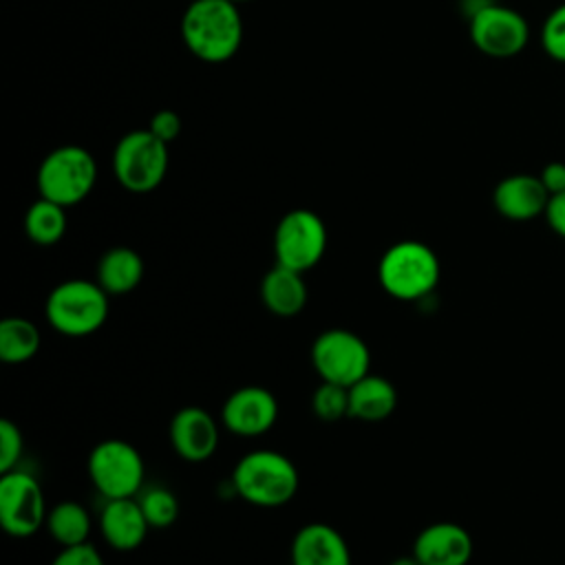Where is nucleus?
<instances>
[{
  "label": "nucleus",
  "instance_id": "c85d7f7f",
  "mask_svg": "<svg viewBox=\"0 0 565 565\" xmlns=\"http://www.w3.org/2000/svg\"><path fill=\"white\" fill-rule=\"evenodd\" d=\"M51 565H106V563L95 545L82 543V545L62 547V552L53 558Z\"/></svg>",
  "mask_w": 565,
  "mask_h": 565
},
{
  "label": "nucleus",
  "instance_id": "9d476101",
  "mask_svg": "<svg viewBox=\"0 0 565 565\" xmlns=\"http://www.w3.org/2000/svg\"><path fill=\"white\" fill-rule=\"evenodd\" d=\"M44 492L38 479L20 468L0 477V525L7 534L24 539L46 523Z\"/></svg>",
  "mask_w": 565,
  "mask_h": 565
},
{
  "label": "nucleus",
  "instance_id": "f8f14e48",
  "mask_svg": "<svg viewBox=\"0 0 565 565\" xmlns=\"http://www.w3.org/2000/svg\"><path fill=\"white\" fill-rule=\"evenodd\" d=\"M221 419L225 428L238 437H258L276 424L278 402L271 391L263 386H243L225 399Z\"/></svg>",
  "mask_w": 565,
  "mask_h": 565
},
{
  "label": "nucleus",
  "instance_id": "f3484780",
  "mask_svg": "<svg viewBox=\"0 0 565 565\" xmlns=\"http://www.w3.org/2000/svg\"><path fill=\"white\" fill-rule=\"evenodd\" d=\"M99 530L104 541L119 552L139 547L150 530L148 519L135 497L106 501L99 514Z\"/></svg>",
  "mask_w": 565,
  "mask_h": 565
},
{
  "label": "nucleus",
  "instance_id": "6e6552de",
  "mask_svg": "<svg viewBox=\"0 0 565 565\" xmlns=\"http://www.w3.org/2000/svg\"><path fill=\"white\" fill-rule=\"evenodd\" d=\"M311 364L322 382L349 388L371 373V351L358 333L335 327L313 340Z\"/></svg>",
  "mask_w": 565,
  "mask_h": 565
},
{
  "label": "nucleus",
  "instance_id": "7ed1b4c3",
  "mask_svg": "<svg viewBox=\"0 0 565 565\" xmlns=\"http://www.w3.org/2000/svg\"><path fill=\"white\" fill-rule=\"evenodd\" d=\"M441 278L437 254L422 241H397L380 258L377 280L382 289L404 302L426 298Z\"/></svg>",
  "mask_w": 565,
  "mask_h": 565
},
{
  "label": "nucleus",
  "instance_id": "9b49d317",
  "mask_svg": "<svg viewBox=\"0 0 565 565\" xmlns=\"http://www.w3.org/2000/svg\"><path fill=\"white\" fill-rule=\"evenodd\" d=\"M472 44L488 57L508 60L519 55L530 42L527 20L512 7L488 4L468 20Z\"/></svg>",
  "mask_w": 565,
  "mask_h": 565
},
{
  "label": "nucleus",
  "instance_id": "20e7f679",
  "mask_svg": "<svg viewBox=\"0 0 565 565\" xmlns=\"http://www.w3.org/2000/svg\"><path fill=\"white\" fill-rule=\"evenodd\" d=\"M44 313L57 333L84 338L99 331L108 320V294L99 282L64 280L51 289Z\"/></svg>",
  "mask_w": 565,
  "mask_h": 565
},
{
  "label": "nucleus",
  "instance_id": "4be33fe9",
  "mask_svg": "<svg viewBox=\"0 0 565 565\" xmlns=\"http://www.w3.org/2000/svg\"><path fill=\"white\" fill-rule=\"evenodd\" d=\"M24 232L35 245L60 243L66 234V207L40 196L24 214Z\"/></svg>",
  "mask_w": 565,
  "mask_h": 565
},
{
  "label": "nucleus",
  "instance_id": "a211bd4d",
  "mask_svg": "<svg viewBox=\"0 0 565 565\" xmlns=\"http://www.w3.org/2000/svg\"><path fill=\"white\" fill-rule=\"evenodd\" d=\"M263 305L280 318L298 316L307 305V282L300 271L274 265L260 282Z\"/></svg>",
  "mask_w": 565,
  "mask_h": 565
},
{
  "label": "nucleus",
  "instance_id": "bb28decb",
  "mask_svg": "<svg viewBox=\"0 0 565 565\" xmlns=\"http://www.w3.org/2000/svg\"><path fill=\"white\" fill-rule=\"evenodd\" d=\"M24 452V439L20 428L11 419L0 422V472L15 470Z\"/></svg>",
  "mask_w": 565,
  "mask_h": 565
},
{
  "label": "nucleus",
  "instance_id": "6ab92c4d",
  "mask_svg": "<svg viewBox=\"0 0 565 565\" xmlns=\"http://www.w3.org/2000/svg\"><path fill=\"white\" fill-rule=\"evenodd\" d=\"M397 406L395 386L375 373H366L349 386V417L360 422H382L393 415Z\"/></svg>",
  "mask_w": 565,
  "mask_h": 565
},
{
  "label": "nucleus",
  "instance_id": "f03ea898",
  "mask_svg": "<svg viewBox=\"0 0 565 565\" xmlns=\"http://www.w3.org/2000/svg\"><path fill=\"white\" fill-rule=\"evenodd\" d=\"M232 486L252 505L280 508L296 497L300 475L289 457L265 448L238 459L232 472Z\"/></svg>",
  "mask_w": 565,
  "mask_h": 565
},
{
  "label": "nucleus",
  "instance_id": "f257e3e1",
  "mask_svg": "<svg viewBox=\"0 0 565 565\" xmlns=\"http://www.w3.org/2000/svg\"><path fill=\"white\" fill-rule=\"evenodd\" d=\"M243 18L232 0H190L181 15V38L188 51L207 64H221L243 44Z\"/></svg>",
  "mask_w": 565,
  "mask_h": 565
},
{
  "label": "nucleus",
  "instance_id": "2eb2a0df",
  "mask_svg": "<svg viewBox=\"0 0 565 565\" xmlns=\"http://www.w3.org/2000/svg\"><path fill=\"white\" fill-rule=\"evenodd\" d=\"M550 192L536 174H510L492 192L494 210L510 221H532L545 214Z\"/></svg>",
  "mask_w": 565,
  "mask_h": 565
},
{
  "label": "nucleus",
  "instance_id": "5701e85b",
  "mask_svg": "<svg viewBox=\"0 0 565 565\" xmlns=\"http://www.w3.org/2000/svg\"><path fill=\"white\" fill-rule=\"evenodd\" d=\"M40 331L26 318H4L0 322V360L7 364L29 362L40 351Z\"/></svg>",
  "mask_w": 565,
  "mask_h": 565
},
{
  "label": "nucleus",
  "instance_id": "cd10ccee",
  "mask_svg": "<svg viewBox=\"0 0 565 565\" xmlns=\"http://www.w3.org/2000/svg\"><path fill=\"white\" fill-rule=\"evenodd\" d=\"M148 130H150L152 135H157L161 141L172 143V141L181 135V117H179V113L172 110V108H161V110H157V113L150 117Z\"/></svg>",
  "mask_w": 565,
  "mask_h": 565
},
{
  "label": "nucleus",
  "instance_id": "aec40b11",
  "mask_svg": "<svg viewBox=\"0 0 565 565\" xmlns=\"http://www.w3.org/2000/svg\"><path fill=\"white\" fill-rule=\"evenodd\" d=\"M143 278V258L132 247H113L97 263V282L108 296H124L137 289Z\"/></svg>",
  "mask_w": 565,
  "mask_h": 565
},
{
  "label": "nucleus",
  "instance_id": "7c9ffc66",
  "mask_svg": "<svg viewBox=\"0 0 565 565\" xmlns=\"http://www.w3.org/2000/svg\"><path fill=\"white\" fill-rule=\"evenodd\" d=\"M541 181L545 185V190L552 194L565 192V163L563 161H550L543 170H541Z\"/></svg>",
  "mask_w": 565,
  "mask_h": 565
},
{
  "label": "nucleus",
  "instance_id": "39448f33",
  "mask_svg": "<svg viewBox=\"0 0 565 565\" xmlns=\"http://www.w3.org/2000/svg\"><path fill=\"white\" fill-rule=\"evenodd\" d=\"M97 161L95 157L77 143H66L53 148L38 168V192L40 196L73 207L82 203L95 188Z\"/></svg>",
  "mask_w": 565,
  "mask_h": 565
},
{
  "label": "nucleus",
  "instance_id": "ddd939ff",
  "mask_svg": "<svg viewBox=\"0 0 565 565\" xmlns=\"http://www.w3.org/2000/svg\"><path fill=\"white\" fill-rule=\"evenodd\" d=\"M170 444L185 461H205L216 452L218 426L214 417L199 406H185L170 419Z\"/></svg>",
  "mask_w": 565,
  "mask_h": 565
},
{
  "label": "nucleus",
  "instance_id": "393cba45",
  "mask_svg": "<svg viewBox=\"0 0 565 565\" xmlns=\"http://www.w3.org/2000/svg\"><path fill=\"white\" fill-rule=\"evenodd\" d=\"M311 411L322 422H338L349 417V388L331 382H320L311 397Z\"/></svg>",
  "mask_w": 565,
  "mask_h": 565
},
{
  "label": "nucleus",
  "instance_id": "c756f323",
  "mask_svg": "<svg viewBox=\"0 0 565 565\" xmlns=\"http://www.w3.org/2000/svg\"><path fill=\"white\" fill-rule=\"evenodd\" d=\"M545 221L552 227V232H556L558 236L565 238V192L552 194L545 207Z\"/></svg>",
  "mask_w": 565,
  "mask_h": 565
},
{
  "label": "nucleus",
  "instance_id": "dca6fc26",
  "mask_svg": "<svg viewBox=\"0 0 565 565\" xmlns=\"http://www.w3.org/2000/svg\"><path fill=\"white\" fill-rule=\"evenodd\" d=\"M291 565H351V552L333 525L313 521L296 532Z\"/></svg>",
  "mask_w": 565,
  "mask_h": 565
},
{
  "label": "nucleus",
  "instance_id": "423d86ee",
  "mask_svg": "<svg viewBox=\"0 0 565 565\" xmlns=\"http://www.w3.org/2000/svg\"><path fill=\"white\" fill-rule=\"evenodd\" d=\"M168 146L148 128H137L119 137L113 150V174L117 183L135 194L159 188L170 163Z\"/></svg>",
  "mask_w": 565,
  "mask_h": 565
},
{
  "label": "nucleus",
  "instance_id": "a878e982",
  "mask_svg": "<svg viewBox=\"0 0 565 565\" xmlns=\"http://www.w3.org/2000/svg\"><path fill=\"white\" fill-rule=\"evenodd\" d=\"M541 44L547 57L565 64V2L547 13L541 26Z\"/></svg>",
  "mask_w": 565,
  "mask_h": 565
},
{
  "label": "nucleus",
  "instance_id": "0eeeda50",
  "mask_svg": "<svg viewBox=\"0 0 565 565\" xmlns=\"http://www.w3.org/2000/svg\"><path fill=\"white\" fill-rule=\"evenodd\" d=\"M88 477L106 501L137 497L146 477L143 457L124 439H104L88 455Z\"/></svg>",
  "mask_w": 565,
  "mask_h": 565
},
{
  "label": "nucleus",
  "instance_id": "1a4fd4ad",
  "mask_svg": "<svg viewBox=\"0 0 565 565\" xmlns=\"http://www.w3.org/2000/svg\"><path fill=\"white\" fill-rule=\"evenodd\" d=\"M327 249L324 221L307 207L289 210L274 230L276 263L305 274L316 267Z\"/></svg>",
  "mask_w": 565,
  "mask_h": 565
},
{
  "label": "nucleus",
  "instance_id": "473e14b6",
  "mask_svg": "<svg viewBox=\"0 0 565 565\" xmlns=\"http://www.w3.org/2000/svg\"><path fill=\"white\" fill-rule=\"evenodd\" d=\"M232 2H236V4H245V2H252V0H232Z\"/></svg>",
  "mask_w": 565,
  "mask_h": 565
},
{
  "label": "nucleus",
  "instance_id": "4468645a",
  "mask_svg": "<svg viewBox=\"0 0 565 565\" xmlns=\"http://www.w3.org/2000/svg\"><path fill=\"white\" fill-rule=\"evenodd\" d=\"M413 554L422 565H468L472 536L459 523L437 521L417 534Z\"/></svg>",
  "mask_w": 565,
  "mask_h": 565
},
{
  "label": "nucleus",
  "instance_id": "b1692460",
  "mask_svg": "<svg viewBox=\"0 0 565 565\" xmlns=\"http://www.w3.org/2000/svg\"><path fill=\"white\" fill-rule=\"evenodd\" d=\"M150 527H170L179 516V499L163 486H152L137 499Z\"/></svg>",
  "mask_w": 565,
  "mask_h": 565
},
{
  "label": "nucleus",
  "instance_id": "2f4dec72",
  "mask_svg": "<svg viewBox=\"0 0 565 565\" xmlns=\"http://www.w3.org/2000/svg\"><path fill=\"white\" fill-rule=\"evenodd\" d=\"M388 565H422V563L415 558V554H411V556H397Z\"/></svg>",
  "mask_w": 565,
  "mask_h": 565
},
{
  "label": "nucleus",
  "instance_id": "412c9836",
  "mask_svg": "<svg viewBox=\"0 0 565 565\" xmlns=\"http://www.w3.org/2000/svg\"><path fill=\"white\" fill-rule=\"evenodd\" d=\"M44 525L62 547L88 543L93 527L90 514L79 501H60L53 510H49Z\"/></svg>",
  "mask_w": 565,
  "mask_h": 565
}]
</instances>
